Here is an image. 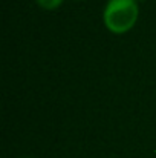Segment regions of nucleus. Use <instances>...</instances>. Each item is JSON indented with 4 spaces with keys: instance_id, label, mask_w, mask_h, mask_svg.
<instances>
[{
    "instance_id": "f257e3e1",
    "label": "nucleus",
    "mask_w": 156,
    "mask_h": 158,
    "mask_svg": "<svg viewBox=\"0 0 156 158\" xmlns=\"http://www.w3.org/2000/svg\"><path fill=\"white\" fill-rule=\"evenodd\" d=\"M139 17L136 0H107L103 9L104 26L113 34L129 32Z\"/></svg>"
},
{
    "instance_id": "f03ea898",
    "label": "nucleus",
    "mask_w": 156,
    "mask_h": 158,
    "mask_svg": "<svg viewBox=\"0 0 156 158\" xmlns=\"http://www.w3.org/2000/svg\"><path fill=\"white\" fill-rule=\"evenodd\" d=\"M64 0H35V3L43 8V9H48V11H52V9H57L63 5Z\"/></svg>"
},
{
    "instance_id": "7ed1b4c3",
    "label": "nucleus",
    "mask_w": 156,
    "mask_h": 158,
    "mask_svg": "<svg viewBox=\"0 0 156 158\" xmlns=\"http://www.w3.org/2000/svg\"><path fill=\"white\" fill-rule=\"evenodd\" d=\"M22 158H31V157H22Z\"/></svg>"
}]
</instances>
